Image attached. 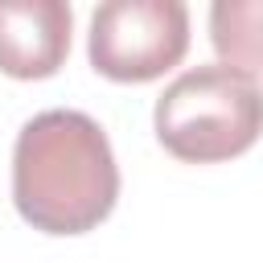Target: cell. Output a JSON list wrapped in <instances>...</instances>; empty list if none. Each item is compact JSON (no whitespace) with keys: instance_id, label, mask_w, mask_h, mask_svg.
Masks as SVG:
<instances>
[{"instance_id":"7a4b0ae2","label":"cell","mask_w":263,"mask_h":263,"mask_svg":"<svg viewBox=\"0 0 263 263\" xmlns=\"http://www.w3.org/2000/svg\"><path fill=\"white\" fill-rule=\"evenodd\" d=\"M156 140L185 164L242 156L263 136V86L222 62L177 74L152 111Z\"/></svg>"},{"instance_id":"277c9868","label":"cell","mask_w":263,"mask_h":263,"mask_svg":"<svg viewBox=\"0 0 263 263\" xmlns=\"http://www.w3.org/2000/svg\"><path fill=\"white\" fill-rule=\"evenodd\" d=\"M74 12L62 0H0V70L49 78L70 53Z\"/></svg>"},{"instance_id":"5b68a950","label":"cell","mask_w":263,"mask_h":263,"mask_svg":"<svg viewBox=\"0 0 263 263\" xmlns=\"http://www.w3.org/2000/svg\"><path fill=\"white\" fill-rule=\"evenodd\" d=\"M210 41L222 66L259 78L263 74V0H218L210 4Z\"/></svg>"},{"instance_id":"6da1fadb","label":"cell","mask_w":263,"mask_h":263,"mask_svg":"<svg viewBox=\"0 0 263 263\" xmlns=\"http://www.w3.org/2000/svg\"><path fill=\"white\" fill-rule=\"evenodd\" d=\"M119 197V164L107 132L86 111L33 115L12 148L16 214L41 234H86Z\"/></svg>"},{"instance_id":"3957f363","label":"cell","mask_w":263,"mask_h":263,"mask_svg":"<svg viewBox=\"0 0 263 263\" xmlns=\"http://www.w3.org/2000/svg\"><path fill=\"white\" fill-rule=\"evenodd\" d=\"M189 49V8L181 0H107L90 16L86 53L111 82H152Z\"/></svg>"}]
</instances>
